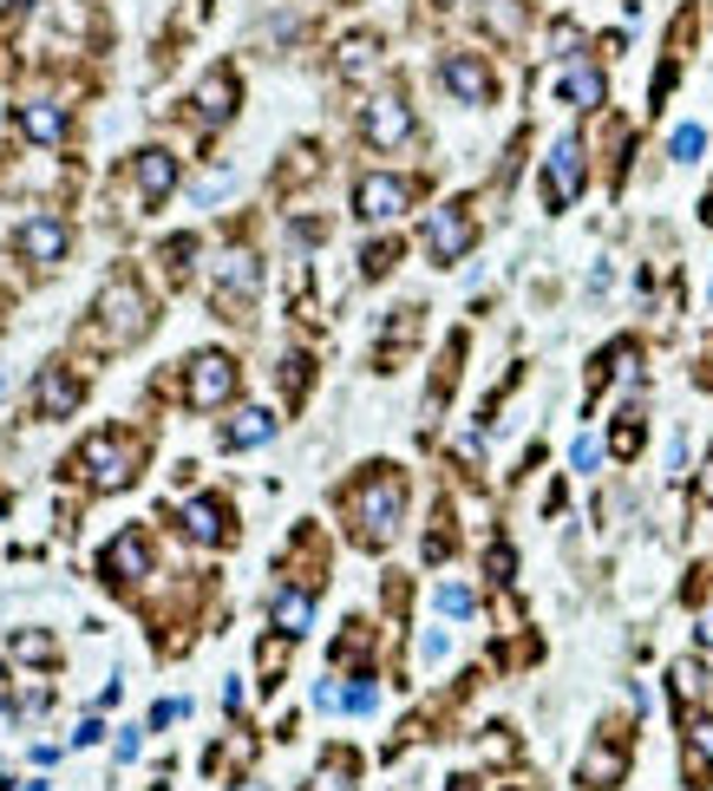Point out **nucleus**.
<instances>
[{
  "label": "nucleus",
  "instance_id": "1",
  "mask_svg": "<svg viewBox=\"0 0 713 791\" xmlns=\"http://www.w3.org/2000/svg\"><path fill=\"white\" fill-rule=\"evenodd\" d=\"M151 334V295L131 281V275H118L111 288H98V308H92V327H85V340L92 347H111V353H124V347H138Z\"/></svg>",
  "mask_w": 713,
  "mask_h": 791
},
{
  "label": "nucleus",
  "instance_id": "2",
  "mask_svg": "<svg viewBox=\"0 0 713 791\" xmlns=\"http://www.w3.org/2000/svg\"><path fill=\"white\" fill-rule=\"evenodd\" d=\"M138 465H144V445L131 439V432H92L79 452H72V478L79 484H92V491H124L131 478H138Z\"/></svg>",
  "mask_w": 713,
  "mask_h": 791
},
{
  "label": "nucleus",
  "instance_id": "3",
  "mask_svg": "<svg viewBox=\"0 0 713 791\" xmlns=\"http://www.w3.org/2000/svg\"><path fill=\"white\" fill-rule=\"evenodd\" d=\"M347 511H354L360 543H367V550H387V543L400 537V517H406V478L380 465V471H373V478L347 498Z\"/></svg>",
  "mask_w": 713,
  "mask_h": 791
},
{
  "label": "nucleus",
  "instance_id": "4",
  "mask_svg": "<svg viewBox=\"0 0 713 791\" xmlns=\"http://www.w3.org/2000/svg\"><path fill=\"white\" fill-rule=\"evenodd\" d=\"M236 386H242V367H236L229 353H197V360L183 367V406H190V412H216V406H229Z\"/></svg>",
  "mask_w": 713,
  "mask_h": 791
},
{
  "label": "nucleus",
  "instance_id": "5",
  "mask_svg": "<svg viewBox=\"0 0 713 791\" xmlns=\"http://www.w3.org/2000/svg\"><path fill=\"white\" fill-rule=\"evenodd\" d=\"M256 288H262V262L249 249H223L216 255V281H210V301L223 308V321H242L249 301H256Z\"/></svg>",
  "mask_w": 713,
  "mask_h": 791
},
{
  "label": "nucleus",
  "instance_id": "6",
  "mask_svg": "<svg viewBox=\"0 0 713 791\" xmlns=\"http://www.w3.org/2000/svg\"><path fill=\"white\" fill-rule=\"evenodd\" d=\"M583 183H590V157H583V137L570 131V137H557L550 157H544V203H550V209H570V203L583 196Z\"/></svg>",
  "mask_w": 713,
  "mask_h": 791
},
{
  "label": "nucleus",
  "instance_id": "7",
  "mask_svg": "<svg viewBox=\"0 0 713 791\" xmlns=\"http://www.w3.org/2000/svg\"><path fill=\"white\" fill-rule=\"evenodd\" d=\"M472 242H478L472 203H445V209H432V216H426V255H432V262H459Z\"/></svg>",
  "mask_w": 713,
  "mask_h": 791
},
{
  "label": "nucleus",
  "instance_id": "8",
  "mask_svg": "<svg viewBox=\"0 0 713 791\" xmlns=\"http://www.w3.org/2000/svg\"><path fill=\"white\" fill-rule=\"evenodd\" d=\"M13 249H20V262H33V268H52V262H66V249H72V229H66L59 216H20V223H13Z\"/></svg>",
  "mask_w": 713,
  "mask_h": 791
},
{
  "label": "nucleus",
  "instance_id": "9",
  "mask_svg": "<svg viewBox=\"0 0 713 791\" xmlns=\"http://www.w3.org/2000/svg\"><path fill=\"white\" fill-rule=\"evenodd\" d=\"M439 85H445L459 105H491V92H498V79H491V65H485L478 52H445V59H439Z\"/></svg>",
  "mask_w": 713,
  "mask_h": 791
},
{
  "label": "nucleus",
  "instance_id": "10",
  "mask_svg": "<svg viewBox=\"0 0 713 791\" xmlns=\"http://www.w3.org/2000/svg\"><path fill=\"white\" fill-rule=\"evenodd\" d=\"M360 131H367V144H373V151H400V144L413 137V105H406L400 92H380V98H367Z\"/></svg>",
  "mask_w": 713,
  "mask_h": 791
},
{
  "label": "nucleus",
  "instance_id": "11",
  "mask_svg": "<svg viewBox=\"0 0 713 791\" xmlns=\"http://www.w3.org/2000/svg\"><path fill=\"white\" fill-rule=\"evenodd\" d=\"M406 203H413V183H406V177L367 170V177L354 183V209H360L367 223H393V216H406Z\"/></svg>",
  "mask_w": 713,
  "mask_h": 791
},
{
  "label": "nucleus",
  "instance_id": "12",
  "mask_svg": "<svg viewBox=\"0 0 713 791\" xmlns=\"http://www.w3.org/2000/svg\"><path fill=\"white\" fill-rule=\"evenodd\" d=\"M98 570H105V583H118V589L144 583V576H151V537H144V530H118L111 550L98 556Z\"/></svg>",
  "mask_w": 713,
  "mask_h": 791
},
{
  "label": "nucleus",
  "instance_id": "13",
  "mask_svg": "<svg viewBox=\"0 0 713 791\" xmlns=\"http://www.w3.org/2000/svg\"><path fill=\"white\" fill-rule=\"evenodd\" d=\"M13 131L33 137V144H59V137L72 131V118H66V105H52V98H26V105H13Z\"/></svg>",
  "mask_w": 713,
  "mask_h": 791
},
{
  "label": "nucleus",
  "instance_id": "14",
  "mask_svg": "<svg viewBox=\"0 0 713 791\" xmlns=\"http://www.w3.org/2000/svg\"><path fill=\"white\" fill-rule=\"evenodd\" d=\"M131 177H138V196H144V203L157 209V203H164V196L177 190V157L151 144V151H138V157H131Z\"/></svg>",
  "mask_w": 713,
  "mask_h": 791
},
{
  "label": "nucleus",
  "instance_id": "15",
  "mask_svg": "<svg viewBox=\"0 0 713 791\" xmlns=\"http://www.w3.org/2000/svg\"><path fill=\"white\" fill-rule=\"evenodd\" d=\"M79 399H85V380H79V373H39V386H33V419H66Z\"/></svg>",
  "mask_w": 713,
  "mask_h": 791
},
{
  "label": "nucleus",
  "instance_id": "16",
  "mask_svg": "<svg viewBox=\"0 0 713 791\" xmlns=\"http://www.w3.org/2000/svg\"><path fill=\"white\" fill-rule=\"evenodd\" d=\"M269 439H275L269 406H242V412H229V426L216 432V445H223V452H249V445H269Z\"/></svg>",
  "mask_w": 713,
  "mask_h": 791
},
{
  "label": "nucleus",
  "instance_id": "17",
  "mask_svg": "<svg viewBox=\"0 0 713 791\" xmlns=\"http://www.w3.org/2000/svg\"><path fill=\"white\" fill-rule=\"evenodd\" d=\"M183 537L190 543H229V504L223 498H197V504H183Z\"/></svg>",
  "mask_w": 713,
  "mask_h": 791
},
{
  "label": "nucleus",
  "instance_id": "18",
  "mask_svg": "<svg viewBox=\"0 0 713 791\" xmlns=\"http://www.w3.org/2000/svg\"><path fill=\"white\" fill-rule=\"evenodd\" d=\"M269 622H275L288 642H295V635H308V628H314V596H308L301 583L275 589V596H269Z\"/></svg>",
  "mask_w": 713,
  "mask_h": 791
},
{
  "label": "nucleus",
  "instance_id": "19",
  "mask_svg": "<svg viewBox=\"0 0 713 791\" xmlns=\"http://www.w3.org/2000/svg\"><path fill=\"white\" fill-rule=\"evenodd\" d=\"M629 779V753L616 746V740H596L590 753H583V786L590 791H616Z\"/></svg>",
  "mask_w": 713,
  "mask_h": 791
},
{
  "label": "nucleus",
  "instance_id": "20",
  "mask_svg": "<svg viewBox=\"0 0 713 791\" xmlns=\"http://www.w3.org/2000/svg\"><path fill=\"white\" fill-rule=\"evenodd\" d=\"M197 118H203V124H229V118H236V72H229V65H216V72L197 85Z\"/></svg>",
  "mask_w": 713,
  "mask_h": 791
},
{
  "label": "nucleus",
  "instance_id": "21",
  "mask_svg": "<svg viewBox=\"0 0 713 791\" xmlns=\"http://www.w3.org/2000/svg\"><path fill=\"white\" fill-rule=\"evenodd\" d=\"M334 65H341V79H373V72H380V39H373V33H347Z\"/></svg>",
  "mask_w": 713,
  "mask_h": 791
},
{
  "label": "nucleus",
  "instance_id": "22",
  "mask_svg": "<svg viewBox=\"0 0 713 791\" xmlns=\"http://www.w3.org/2000/svg\"><path fill=\"white\" fill-rule=\"evenodd\" d=\"M563 98L583 105V111H596V105H603V72L583 65V59H570V65H563Z\"/></svg>",
  "mask_w": 713,
  "mask_h": 791
},
{
  "label": "nucleus",
  "instance_id": "23",
  "mask_svg": "<svg viewBox=\"0 0 713 791\" xmlns=\"http://www.w3.org/2000/svg\"><path fill=\"white\" fill-rule=\"evenodd\" d=\"M609 452H616V458H635V452H642V412H635V406L616 419V432H609Z\"/></svg>",
  "mask_w": 713,
  "mask_h": 791
},
{
  "label": "nucleus",
  "instance_id": "24",
  "mask_svg": "<svg viewBox=\"0 0 713 791\" xmlns=\"http://www.w3.org/2000/svg\"><path fill=\"white\" fill-rule=\"evenodd\" d=\"M7 655H13V661H52L59 648H52V635H39V628H20V635L7 642Z\"/></svg>",
  "mask_w": 713,
  "mask_h": 791
},
{
  "label": "nucleus",
  "instance_id": "25",
  "mask_svg": "<svg viewBox=\"0 0 713 791\" xmlns=\"http://www.w3.org/2000/svg\"><path fill=\"white\" fill-rule=\"evenodd\" d=\"M668 681H675V700H681V707L708 694V668H701V661H675V674H668Z\"/></svg>",
  "mask_w": 713,
  "mask_h": 791
},
{
  "label": "nucleus",
  "instance_id": "26",
  "mask_svg": "<svg viewBox=\"0 0 713 791\" xmlns=\"http://www.w3.org/2000/svg\"><path fill=\"white\" fill-rule=\"evenodd\" d=\"M393 262H400V242H367V249H360V275H367V281L393 275Z\"/></svg>",
  "mask_w": 713,
  "mask_h": 791
},
{
  "label": "nucleus",
  "instance_id": "27",
  "mask_svg": "<svg viewBox=\"0 0 713 791\" xmlns=\"http://www.w3.org/2000/svg\"><path fill=\"white\" fill-rule=\"evenodd\" d=\"M713 772V720L694 727V746H688V779H708Z\"/></svg>",
  "mask_w": 713,
  "mask_h": 791
},
{
  "label": "nucleus",
  "instance_id": "28",
  "mask_svg": "<svg viewBox=\"0 0 713 791\" xmlns=\"http://www.w3.org/2000/svg\"><path fill=\"white\" fill-rule=\"evenodd\" d=\"M668 151H675V164H701V151H708V131H701V124H681V131L668 137Z\"/></svg>",
  "mask_w": 713,
  "mask_h": 791
},
{
  "label": "nucleus",
  "instance_id": "29",
  "mask_svg": "<svg viewBox=\"0 0 713 791\" xmlns=\"http://www.w3.org/2000/svg\"><path fill=\"white\" fill-rule=\"evenodd\" d=\"M367 642H373V628H367V622H347V635L334 642V661H360V655H367Z\"/></svg>",
  "mask_w": 713,
  "mask_h": 791
},
{
  "label": "nucleus",
  "instance_id": "30",
  "mask_svg": "<svg viewBox=\"0 0 713 791\" xmlns=\"http://www.w3.org/2000/svg\"><path fill=\"white\" fill-rule=\"evenodd\" d=\"M190 255H197V236H170V242H164V262H170V281H183V268H190Z\"/></svg>",
  "mask_w": 713,
  "mask_h": 791
},
{
  "label": "nucleus",
  "instance_id": "31",
  "mask_svg": "<svg viewBox=\"0 0 713 791\" xmlns=\"http://www.w3.org/2000/svg\"><path fill=\"white\" fill-rule=\"evenodd\" d=\"M282 393H288V399H301V393H308V360H301V353H288V360H282Z\"/></svg>",
  "mask_w": 713,
  "mask_h": 791
},
{
  "label": "nucleus",
  "instance_id": "32",
  "mask_svg": "<svg viewBox=\"0 0 713 791\" xmlns=\"http://www.w3.org/2000/svg\"><path fill=\"white\" fill-rule=\"evenodd\" d=\"M439 615H452V622H465V615H472V589H459V583H445V589H439Z\"/></svg>",
  "mask_w": 713,
  "mask_h": 791
},
{
  "label": "nucleus",
  "instance_id": "33",
  "mask_svg": "<svg viewBox=\"0 0 713 791\" xmlns=\"http://www.w3.org/2000/svg\"><path fill=\"white\" fill-rule=\"evenodd\" d=\"M256 661H262V674H269L262 687H275V674L288 668V635H282V642H262V655H256Z\"/></svg>",
  "mask_w": 713,
  "mask_h": 791
},
{
  "label": "nucleus",
  "instance_id": "34",
  "mask_svg": "<svg viewBox=\"0 0 713 791\" xmlns=\"http://www.w3.org/2000/svg\"><path fill=\"white\" fill-rule=\"evenodd\" d=\"M314 791H354V766H347V759H328L321 779H314Z\"/></svg>",
  "mask_w": 713,
  "mask_h": 791
},
{
  "label": "nucleus",
  "instance_id": "35",
  "mask_svg": "<svg viewBox=\"0 0 713 791\" xmlns=\"http://www.w3.org/2000/svg\"><path fill=\"white\" fill-rule=\"evenodd\" d=\"M445 655H452V635H445V628H432V635H419V661H426V668H439Z\"/></svg>",
  "mask_w": 713,
  "mask_h": 791
},
{
  "label": "nucleus",
  "instance_id": "36",
  "mask_svg": "<svg viewBox=\"0 0 713 791\" xmlns=\"http://www.w3.org/2000/svg\"><path fill=\"white\" fill-rule=\"evenodd\" d=\"M373 700H380V687H373V674H360L347 687V714H373Z\"/></svg>",
  "mask_w": 713,
  "mask_h": 791
},
{
  "label": "nucleus",
  "instance_id": "37",
  "mask_svg": "<svg viewBox=\"0 0 713 791\" xmlns=\"http://www.w3.org/2000/svg\"><path fill=\"white\" fill-rule=\"evenodd\" d=\"M596 458H603V445H596V439L583 432V439L570 445V465H577V471H596Z\"/></svg>",
  "mask_w": 713,
  "mask_h": 791
},
{
  "label": "nucleus",
  "instance_id": "38",
  "mask_svg": "<svg viewBox=\"0 0 713 791\" xmlns=\"http://www.w3.org/2000/svg\"><path fill=\"white\" fill-rule=\"evenodd\" d=\"M183 714H190V707H183V700H157V707H151V727H157V733H164V727H177V720H183Z\"/></svg>",
  "mask_w": 713,
  "mask_h": 791
},
{
  "label": "nucleus",
  "instance_id": "39",
  "mask_svg": "<svg viewBox=\"0 0 713 791\" xmlns=\"http://www.w3.org/2000/svg\"><path fill=\"white\" fill-rule=\"evenodd\" d=\"M485 570H491L498 583H511V550H504V543H491V556H485Z\"/></svg>",
  "mask_w": 713,
  "mask_h": 791
},
{
  "label": "nucleus",
  "instance_id": "40",
  "mask_svg": "<svg viewBox=\"0 0 713 791\" xmlns=\"http://www.w3.org/2000/svg\"><path fill=\"white\" fill-rule=\"evenodd\" d=\"M223 190H229V177H223V170H216V177H203V183H197V203H216V196H223Z\"/></svg>",
  "mask_w": 713,
  "mask_h": 791
},
{
  "label": "nucleus",
  "instance_id": "41",
  "mask_svg": "<svg viewBox=\"0 0 713 791\" xmlns=\"http://www.w3.org/2000/svg\"><path fill=\"white\" fill-rule=\"evenodd\" d=\"M701 648H713V609L701 615Z\"/></svg>",
  "mask_w": 713,
  "mask_h": 791
},
{
  "label": "nucleus",
  "instance_id": "42",
  "mask_svg": "<svg viewBox=\"0 0 713 791\" xmlns=\"http://www.w3.org/2000/svg\"><path fill=\"white\" fill-rule=\"evenodd\" d=\"M708 295H713V281H708Z\"/></svg>",
  "mask_w": 713,
  "mask_h": 791
}]
</instances>
